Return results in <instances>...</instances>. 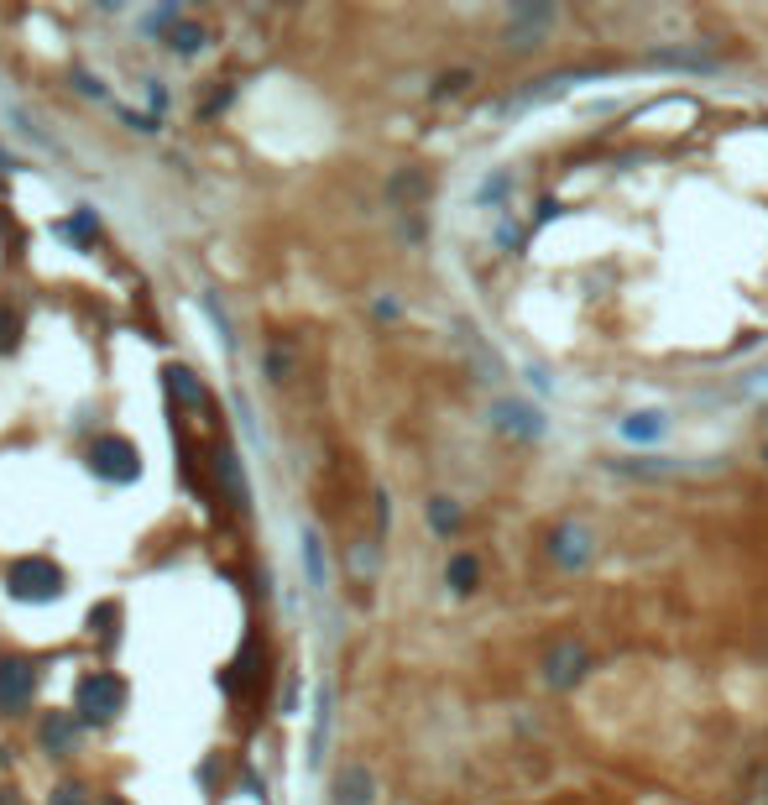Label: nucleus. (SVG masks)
I'll use <instances>...</instances> for the list:
<instances>
[{
  "mask_svg": "<svg viewBox=\"0 0 768 805\" xmlns=\"http://www.w3.org/2000/svg\"><path fill=\"white\" fill-rule=\"evenodd\" d=\"M6 586H11V596H21V602H53V596L63 591V570L53 565V560H16L11 570H6Z\"/></svg>",
  "mask_w": 768,
  "mask_h": 805,
  "instance_id": "1",
  "label": "nucleus"
},
{
  "mask_svg": "<svg viewBox=\"0 0 768 805\" xmlns=\"http://www.w3.org/2000/svg\"><path fill=\"white\" fill-rule=\"evenodd\" d=\"M121 706H126V685L115 680V675H84V680H79V717H84V722L100 727V722H110Z\"/></svg>",
  "mask_w": 768,
  "mask_h": 805,
  "instance_id": "2",
  "label": "nucleus"
},
{
  "mask_svg": "<svg viewBox=\"0 0 768 805\" xmlns=\"http://www.w3.org/2000/svg\"><path fill=\"white\" fill-rule=\"evenodd\" d=\"M549 555H554V565L580 570V565H591V555H596V534L580 518H565V523H554V534H549Z\"/></svg>",
  "mask_w": 768,
  "mask_h": 805,
  "instance_id": "3",
  "label": "nucleus"
},
{
  "mask_svg": "<svg viewBox=\"0 0 768 805\" xmlns=\"http://www.w3.org/2000/svg\"><path fill=\"white\" fill-rule=\"evenodd\" d=\"M591 675V649L586 643H554V654L544 659V680L554 690H570Z\"/></svg>",
  "mask_w": 768,
  "mask_h": 805,
  "instance_id": "4",
  "label": "nucleus"
},
{
  "mask_svg": "<svg viewBox=\"0 0 768 805\" xmlns=\"http://www.w3.org/2000/svg\"><path fill=\"white\" fill-rule=\"evenodd\" d=\"M32 685H37V664L32 659H21V654L0 659V711H21L32 701Z\"/></svg>",
  "mask_w": 768,
  "mask_h": 805,
  "instance_id": "5",
  "label": "nucleus"
},
{
  "mask_svg": "<svg viewBox=\"0 0 768 805\" xmlns=\"http://www.w3.org/2000/svg\"><path fill=\"white\" fill-rule=\"evenodd\" d=\"M89 466H95L100 476H115V481H131L136 471H142V460H136V450L126 440H115V434H105V440L89 445Z\"/></svg>",
  "mask_w": 768,
  "mask_h": 805,
  "instance_id": "6",
  "label": "nucleus"
},
{
  "mask_svg": "<svg viewBox=\"0 0 768 805\" xmlns=\"http://www.w3.org/2000/svg\"><path fill=\"white\" fill-rule=\"evenodd\" d=\"M330 795H335V805H371V795H377V779L366 774V764H345L335 774Z\"/></svg>",
  "mask_w": 768,
  "mask_h": 805,
  "instance_id": "7",
  "label": "nucleus"
},
{
  "mask_svg": "<svg viewBox=\"0 0 768 805\" xmlns=\"http://www.w3.org/2000/svg\"><path fill=\"white\" fill-rule=\"evenodd\" d=\"M497 424L507 434H523V440H539L544 434V419L533 408H523V403H497Z\"/></svg>",
  "mask_w": 768,
  "mask_h": 805,
  "instance_id": "8",
  "label": "nucleus"
},
{
  "mask_svg": "<svg viewBox=\"0 0 768 805\" xmlns=\"http://www.w3.org/2000/svg\"><path fill=\"white\" fill-rule=\"evenodd\" d=\"M74 738H79V732H74V722H68L63 711L42 717V743H48V753H68V748H74Z\"/></svg>",
  "mask_w": 768,
  "mask_h": 805,
  "instance_id": "9",
  "label": "nucleus"
},
{
  "mask_svg": "<svg viewBox=\"0 0 768 805\" xmlns=\"http://www.w3.org/2000/svg\"><path fill=\"white\" fill-rule=\"evenodd\" d=\"M445 581H450V591H476V581H481V565L471 560V555H455L450 560V570H445Z\"/></svg>",
  "mask_w": 768,
  "mask_h": 805,
  "instance_id": "10",
  "label": "nucleus"
},
{
  "mask_svg": "<svg viewBox=\"0 0 768 805\" xmlns=\"http://www.w3.org/2000/svg\"><path fill=\"white\" fill-rule=\"evenodd\" d=\"M622 429H627V440H659V434H664V413H633Z\"/></svg>",
  "mask_w": 768,
  "mask_h": 805,
  "instance_id": "11",
  "label": "nucleus"
},
{
  "mask_svg": "<svg viewBox=\"0 0 768 805\" xmlns=\"http://www.w3.org/2000/svg\"><path fill=\"white\" fill-rule=\"evenodd\" d=\"M429 523L439 528V534H450V528L460 523V508H455L450 497H434V502H429Z\"/></svg>",
  "mask_w": 768,
  "mask_h": 805,
  "instance_id": "12",
  "label": "nucleus"
},
{
  "mask_svg": "<svg viewBox=\"0 0 768 805\" xmlns=\"http://www.w3.org/2000/svg\"><path fill=\"white\" fill-rule=\"evenodd\" d=\"M16 335H21V314L0 304V351H11V345H16Z\"/></svg>",
  "mask_w": 768,
  "mask_h": 805,
  "instance_id": "13",
  "label": "nucleus"
},
{
  "mask_svg": "<svg viewBox=\"0 0 768 805\" xmlns=\"http://www.w3.org/2000/svg\"><path fill=\"white\" fill-rule=\"evenodd\" d=\"M168 387H173L178 398H199V382H194L189 372H183V366H173V372H168Z\"/></svg>",
  "mask_w": 768,
  "mask_h": 805,
  "instance_id": "14",
  "label": "nucleus"
},
{
  "mask_svg": "<svg viewBox=\"0 0 768 805\" xmlns=\"http://www.w3.org/2000/svg\"><path fill=\"white\" fill-rule=\"evenodd\" d=\"M199 42H204V32H199V27H178V32H173V48H178V53H194Z\"/></svg>",
  "mask_w": 768,
  "mask_h": 805,
  "instance_id": "15",
  "label": "nucleus"
},
{
  "mask_svg": "<svg viewBox=\"0 0 768 805\" xmlns=\"http://www.w3.org/2000/svg\"><path fill=\"white\" fill-rule=\"evenodd\" d=\"M304 555H309V575H314V581H324V560H319V539L314 534L304 539Z\"/></svg>",
  "mask_w": 768,
  "mask_h": 805,
  "instance_id": "16",
  "label": "nucleus"
},
{
  "mask_svg": "<svg viewBox=\"0 0 768 805\" xmlns=\"http://www.w3.org/2000/svg\"><path fill=\"white\" fill-rule=\"evenodd\" d=\"M53 805H89V800H84L79 785H58V790H53Z\"/></svg>",
  "mask_w": 768,
  "mask_h": 805,
  "instance_id": "17",
  "label": "nucleus"
},
{
  "mask_svg": "<svg viewBox=\"0 0 768 805\" xmlns=\"http://www.w3.org/2000/svg\"><path fill=\"white\" fill-rule=\"evenodd\" d=\"M68 236L89 241V236H95V215H79V220H68Z\"/></svg>",
  "mask_w": 768,
  "mask_h": 805,
  "instance_id": "18",
  "label": "nucleus"
},
{
  "mask_svg": "<svg viewBox=\"0 0 768 805\" xmlns=\"http://www.w3.org/2000/svg\"><path fill=\"white\" fill-rule=\"evenodd\" d=\"M455 89H465V74H445L434 84V95H455Z\"/></svg>",
  "mask_w": 768,
  "mask_h": 805,
  "instance_id": "19",
  "label": "nucleus"
},
{
  "mask_svg": "<svg viewBox=\"0 0 768 805\" xmlns=\"http://www.w3.org/2000/svg\"><path fill=\"white\" fill-rule=\"evenodd\" d=\"M763 795H768V779H763Z\"/></svg>",
  "mask_w": 768,
  "mask_h": 805,
  "instance_id": "20",
  "label": "nucleus"
},
{
  "mask_svg": "<svg viewBox=\"0 0 768 805\" xmlns=\"http://www.w3.org/2000/svg\"><path fill=\"white\" fill-rule=\"evenodd\" d=\"M0 168H6V157H0Z\"/></svg>",
  "mask_w": 768,
  "mask_h": 805,
  "instance_id": "21",
  "label": "nucleus"
},
{
  "mask_svg": "<svg viewBox=\"0 0 768 805\" xmlns=\"http://www.w3.org/2000/svg\"><path fill=\"white\" fill-rule=\"evenodd\" d=\"M115 805H126V800H115Z\"/></svg>",
  "mask_w": 768,
  "mask_h": 805,
  "instance_id": "22",
  "label": "nucleus"
}]
</instances>
